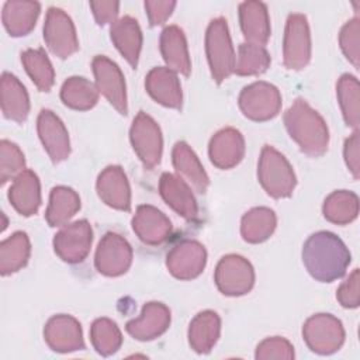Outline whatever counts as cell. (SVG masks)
<instances>
[{"label": "cell", "mask_w": 360, "mask_h": 360, "mask_svg": "<svg viewBox=\"0 0 360 360\" xmlns=\"http://www.w3.org/2000/svg\"><path fill=\"white\" fill-rule=\"evenodd\" d=\"M284 125L290 138L305 155L318 158L328 150L326 122L304 98H297L285 111Z\"/></svg>", "instance_id": "7a4b0ae2"}, {"label": "cell", "mask_w": 360, "mask_h": 360, "mask_svg": "<svg viewBox=\"0 0 360 360\" xmlns=\"http://www.w3.org/2000/svg\"><path fill=\"white\" fill-rule=\"evenodd\" d=\"M323 217L336 225L350 224L359 214V197L349 190L330 193L322 205Z\"/></svg>", "instance_id": "e575fe53"}, {"label": "cell", "mask_w": 360, "mask_h": 360, "mask_svg": "<svg viewBox=\"0 0 360 360\" xmlns=\"http://www.w3.org/2000/svg\"><path fill=\"white\" fill-rule=\"evenodd\" d=\"M284 66L292 70L304 69L311 59V34L304 14H290L283 41Z\"/></svg>", "instance_id": "9c48e42d"}, {"label": "cell", "mask_w": 360, "mask_h": 360, "mask_svg": "<svg viewBox=\"0 0 360 360\" xmlns=\"http://www.w3.org/2000/svg\"><path fill=\"white\" fill-rule=\"evenodd\" d=\"M110 37L120 53L135 69L142 48V31L138 21L129 15L118 18L111 24Z\"/></svg>", "instance_id": "484cf974"}, {"label": "cell", "mask_w": 360, "mask_h": 360, "mask_svg": "<svg viewBox=\"0 0 360 360\" xmlns=\"http://www.w3.org/2000/svg\"><path fill=\"white\" fill-rule=\"evenodd\" d=\"M359 35H360V18L354 17L349 20L340 30L339 34V44L342 48V52L347 58L350 63H353L354 68H359V59H360V51H359Z\"/></svg>", "instance_id": "60d3db41"}, {"label": "cell", "mask_w": 360, "mask_h": 360, "mask_svg": "<svg viewBox=\"0 0 360 360\" xmlns=\"http://www.w3.org/2000/svg\"><path fill=\"white\" fill-rule=\"evenodd\" d=\"M21 62L32 83L39 91H49L55 82L52 63L44 49H25L21 53Z\"/></svg>", "instance_id": "d590c367"}, {"label": "cell", "mask_w": 360, "mask_h": 360, "mask_svg": "<svg viewBox=\"0 0 360 360\" xmlns=\"http://www.w3.org/2000/svg\"><path fill=\"white\" fill-rule=\"evenodd\" d=\"M255 357L259 360H269V359H294V347L292 345L280 336L267 338L260 342L256 347Z\"/></svg>", "instance_id": "b9f144b4"}, {"label": "cell", "mask_w": 360, "mask_h": 360, "mask_svg": "<svg viewBox=\"0 0 360 360\" xmlns=\"http://www.w3.org/2000/svg\"><path fill=\"white\" fill-rule=\"evenodd\" d=\"M31 243L28 235L17 231L0 243V273L1 276L13 274L21 270L30 259Z\"/></svg>", "instance_id": "d6a6232c"}, {"label": "cell", "mask_w": 360, "mask_h": 360, "mask_svg": "<svg viewBox=\"0 0 360 360\" xmlns=\"http://www.w3.org/2000/svg\"><path fill=\"white\" fill-rule=\"evenodd\" d=\"M336 94L345 122L357 131L360 112H359V80L356 76L345 73L336 84Z\"/></svg>", "instance_id": "8d00e7d4"}, {"label": "cell", "mask_w": 360, "mask_h": 360, "mask_svg": "<svg viewBox=\"0 0 360 360\" xmlns=\"http://www.w3.org/2000/svg\"><path fill=\"white\" fill-rule=\"evenodd\" d=\"M270 55L264 46L243 42L238 48L233 73L239 76L262 75L270 66Z\"/></svg>", "instance_id": "f35d334b"}, {"label": "cell", "mask_w": 360, "mask_h": 360, "mask_svg": "<svg viewBox=\"0 0 360 360\" xmlns=\"http://www.w3.org/2000/svg\"><path fill=\"white\" fill-rule=\"evenodd\" d=\"M336 298L345 308L359 307V269H354L352 274L340 284L336 292Z\"/></svg>", "instance_id": "7bdbcfd3"}, {"label": "cell", "mask_w": 360, "mask_h": 360, "mask_svg": "<svg viewBox=\"0 0 360 360\" xmlns=\"http://www.w3.org/2000/svg\"><path fill=\"white\" fill-rule=\"evenodd\" d=\"M238 104L245 117L253 121L274 118L281 108V94L274 84L255 82L242 89Z\"/></svg>", "instance_id": "ba28073f"}, {"label": "cell", "mask_w": 360, "mask_h": 360, "mask_svg": "<svg viewBox=\"0 0 360 360\" xmlns=\"http://www.w3.org/2000/svg\"><path fill=\"white\" fill-rule=\"evenodd\" d=\"M159 193L165 202L187 221L198 217V205L191 187L180 176L165 172L159 179Z\"/></svg>", "instance_id": "e0dca14e"}, {"label": "cell", "mask_w": 360, "mask_h": 360, "mask_svg": "<svg viewBox=\"0 0 360 360\" xmlns=\"http://www.w3.org/2000/svg\"><path fill=\"white\" fill-rule=\"evenodd\" d=\"M239 22L248 44L264 46L270 38V18L267 6L262 1L239 4Z\"/></svg>", "instance_id": "cb8c5ba5"}, {"label": "cell", "mask_w": 360, "mask_h": 360, "mask_svg": "<svg viewBox=\"0 0 360 360\" xmlns=\"http://www.w3.org/2000/svg\"><path fill=\"white\" fill-rule=\"evenodd\" d=\"M60 100L69 108L86 111L97 104L98 90L96 84L86 77L72 76L62 84Z\"/></svg>", "instance_id": "836d02e7"}, {"label": "cell", "mask_w": 360, "mask_h": 360, "mask_svg": "<svg viewBox=\"0 0 360 360\" xmlns=\"http://www.w3.org/2000/svg\"><path fill=\"white\" fill-rule=\"evenodd\" d=\"M25 167V158L22 150L14 142L3 139L0 142V181L7 183L14 179Z\"/></svg>", "instance_id": "ab89813d"}, {"label": "cell", "mask_w": 360, "mask_h": 360, "mask_svg": "<svg viewBox=\"0 0 360 360\" xmlns=\"http://www.w3.org/2000/svg\"><path fill=\"white\" fill-rule=\"evenodd\" d=\"M41 6L37 1L8 0L3 6L1 21L11 37H24L32 31L39 15Z\"/></svg>", "instance_id": "83f0119b"}, {"label": "cell", "mask_w": 360, "mask_h": 360, "mask_svg": "<svg viewBox=\"0 0 360 360\" xmlns=\"http://www.w3.org/2000/svg\"><path fill=\"white\" fill-rule=\"evenodd\" d=\"M90 8L98 25L112 24L117 21L120 3L118 1H90Z\"/></svg>", "instance_id": "f6af8a7d"}, {"label": "cell", "mask_w": 360, "mask_h": 360, "mask_svg": "<svg viewBox=\"0 0 360 360\" xmlns=\"http://www.w3.org/2000/svg\"><path fill=\"white\" fill-rule=\"evenodd\" d=\"M359 132L354 131L346 141H345V146H343V156H345V162L349 167V170L352 172L354 179H359V173H360V163H359V158H360V152H359Z\"/></svg>", "instance_id": "bcb514c9"}, {"label": "cell", "mask_w": 360, "mask_h": 360, "mask_svg": "<svg viewBox=\"0 0 360 360\" xmlns=\"http://www.w3.org/2000/svg\"><path fill=\"white\" fill-rule=\"evenodd\" d=\"M91 240V225L86 219H79L60 228L53 238V250L66 263H80L87 257Z\"/></svg>", "instance_id": "4fadbf2b"}, {"label": "cell", "mask_w": 360, "mask_h": 360, "mask_svg": "<svg viewBox=\"0 0 360 360\" xmlns=\"http://www.w3.org/2000/svg\"><path fill=\"white\" fill-rule=\"evenodd\" d=\"M145 87L156 103L169 108L181 107V86L177 73L172 69L165 66H156L150 69L145 77Z\"/></svg>", "instance_id": "7402d4cb"}, {"label": "cell", "mask_w": 360, "mask_h": 360, "mask_svg": "<svg viewBox=\"0 0 360 360\" xmlns=\"http://www.w3.org/2000/svg\"><path fill=\"white\" fill-rule=\"evenodd\" d=\"M210 160L218 169H232L240 163L245 155V139L235 128L219 129L208 145Z\"/></svg>", "instance_id": "44dd1931"}, {"label": "cell", "mask_w": 360, "mask_h": 360, "mask_svg": "<svg viewBox=\"0 0 360 360\" xmlns=\"http://www.w3.org/2000/svg\"><path fill=\"white\" fill-rule=\"evenodd\" d=\"M302 263L318 281L342 278L350 264V252L343 240L329 231L312 233L302 246Z\"/></svg>", "instance_id": "6da1fadb"}, {"label": "cell", "mask_w": 360, "mask_h": 360, "mask_svg": "<svg viewBox=\"0 0 360 360\" xmlns=\"http://www.w3.org/2000/svg\"><path fill=\"white\" fill-rule=\"evenodd\" d=\"M132 263V248L125 238L107 232L98 242L94 256L97 271L107 277H118L128 271Z\"/></svg>", "instance_id": "7c38bea8"}, {"label": "cell", "mask_w": 360, "mask_h": 360, "mask_svg": "<svg viewBox=\"0 0 360 360\" xmlns=\"http://www.w3.org/2000/svg\"><path fill=\"white\" fill-rule=\"evenodd\" d=\"M46 345L58 353H70L84 349L82 326L70 315L59 314L52 316L44 328Z\"/></svg>", "instance_id": "2e32d148"}, {"label": "cell", "mask_w": 360, "mask_h": 360, "mask_svg": "<svg viewBox=\"0 0 360 360\" xmlns=\"http://www.w3.org/2000/svg\"><path fill=\"white\" fill-rule=\"evenodd\" d=\"M221 319L217 312L205 309L198 312L188 326V343L191 349L198 354L211 352L219 339Z\"/></svg>", "instance_id": "f1b7e54d"}, {"label": "cell", "mask_w": 360, "mask_h": 360, "mask_svg": "<svg viewBox=\"0 0 360 360\" xmlns=\"http://www.w3.org/2000/svg\"><path fill=\"white\" fill-rule=\"evenodd\" d=\"M44 39L49 51L66 59L79 49L76 28L72 18L59 7H49L44 22Z\"/></svg>", "instance_id": "30bf717a"}, {"label": "cell", "mask_w": 360, "mask_h": 360, "mask_svg": "<svg viewBox=\"0 0 360 360\" xmlns=\"http://www.w3.org/2000/svg\"><path fill=\"white\" fill-rule=\"evenodd\" d=\"M277 225V217L267 207H255L249 210L240 221V235L249 243H262L267 240Z\"/></svg>", "instance_id": "1f68e13d"}, {"label": "cell", "mask_w": 360, "mask_h": 360, "mask_svg": "<svg viewBox=\"0 0 360 360\" xmlns=\"http://www.w3.org/2000/svg\"><path fill=\"white\" fill-rule=\"evenodd\" d=\"M160 53L167 68L183 76L191 72V60L184 32L177 25L166 27L160 34Z\"/></svg>", "instance_id": "4316f807"}, {"label": "cell", "mask_w": 360, "mask_h": 360, "mask_svg": "<svg viewBox=\"0 0 360 360\" xmlns=\"http://www.w3.org/2000/svg\"><path fill=\"white\" fill-rule=\"evenodd\" d=\"M257 179L263 190L273 198L290 197L297 184L290 162L270 145H264L260 152Z\"/></svg>", "instance_id": "3957f363"}, {"label": "cell", "mask_w": 360, "mask_h": 360, "mask_svg": "<svg viewBox=\"0 0 360 360\" xmlns=\"http://www.w3.org/2000/svg\"><path fill=\"white\" fill-rule=\"evenodd\" d=\"M91 68L98 93H101L121 115H127V87L118 65L104 55H97L91 62Z\"/></svg>", "instance_id": "8fae6325"}, {"label": "cell", "mask_w": 360, "mask_h": 360, "mask_svg": "<svg viewBox=\"0 0 360 360\" xmlns=\"http://www.w3.org/2000/svg\"><path fill=\"white\" fill-rule=\"evenodd\" d=\"M129 139L145 169L150 170L160 163L163 150L162 131L150 115L143 111L136 114L129 128Z\"/></svg>", "instance_id": "5b68a950"}, {"label": "cell", "mask_w": 360, "mask_h": 360, "mask_svg": "<svg viewBox=\"0 0 360 360\" xmlns=\"http://www.w3.org/2000/svg\"><path fill=\"white\" fill-rule=\"evenodd\" d=\"M96 188L101 201L108 207L120 211L131 210V187L121 166H107L98 174Z\"/></svg>", "instance_id": "ac0fdd59"}, {"label": "cell", "mask_w": 360, "mask_h": 360, "mask_svg": "<svg viewBox=\"0 0 360 360\" xmlns=\"http://www.w3.org/2000/svg\"><path fill=\"white\" fill-rule=\"evenodd\" d=\"M8 201L14 210L24 217L37 214L41 205V184L32 170L24 169L13 179V184L8 190Z\"/></svg>", "instance_id": "603a6c76"}, {"label": "cell", "mask_w": 360, "mask_h": 360, "mask_svg": "<svg viewBox=\"0 0 360 360\" xmlns=\"http://www.w3.org/2000/svg\"><path fill=\"white\" fill-rule=\"evenodd\" d=\"M218 290L228 297L248 294L255 284V270L248 259L240 255L221 257L214 274Z\"/></svg>", "instance_id": "52a82bcc"}, {"label": "cell", "mask_w": 360, "mask_h": 360, "mask_svg": "<svg viewBox=\"0 0 360 360\" xmlns=\"http://www.w3.org/2000/svg\"><path fill=\"white\" fill-rule=\"evenodd\" d=\"M90 340L98 354L111 356L121 347L122 335L114 321L98 318L91 323Z\"/></svg>", "instance_id": "74e56055"}, {"label": "cell", "mask_w": 360, "mask_h": 360, "mask_svg": "<svg viewBox=\"0 0 360 360\" xmlns=\"http://www.w3.org/2000/svg\"><path fill=\"white\" fill-rule=\"evenodd\" d=\"M170 325L169 308L156 301H150L143 305L142 312L138 318L127 322V332L136 340L146 342L153 340L163 335Z\"/></svg>", "instance_id": "d6986e66"}, {"label": "cell", "mask_w": 360, "mask_h": 360, "mask_svg": "<svg viewBox=\"0 0 360 360\" xmlns=\"http://www.w3.org/2000/svg\"><path fill=\"white\" fill-rule=\"evenodd\" d=\"M80 210L79 194L66 186H56L51 190L45 219L49 226H63Z\"/></svg>", "instance_id": "4dcf8cb0"}, {"label": "cell", "mask_w": 360, "mask_h": 360, "mask_svg": "<svg viewBox=\"0 0 360 360\" xmlns=\"http://www.w3.org/2000/svg\"><path fill=\"white\" fill-rule=\"evenodd\" d=\"M172 160L177 174L183 180H186L191 188H194L200 194H204L207 191L210 184L208 174L204 170L194 150L188 146V143H186L184 141L177 142L172 152Z\"/></svg>", "instance_id": "d4e9b609"}, {"label": "cell", "mask_w": 360, "mask_h": 360, "mask_svg": "<svg viewBox=\"0 0 360 360\" xmlns=\"http://www.w3.org/2000/svg\"><path fill=\"white\" fill-rule=\"evenodd\" d=\"M1 111L7 120L24 122L30 112V97L24 84L11 73L1 75Z\"/></svg>", "instance_id": "f546056e"}, {"label": "cell", "mask_w": 360, "mask_h": 360, "mask_svg": "<svg viewBox=\"0 0 360 360\" xmlns=\"http://www.w3.org/2000/svg\"><path fill=\"white\" fill-rule=\"evenodd\" d=\"M149 24L152 27L160 25L166 22V20L172 15V11L176 7V1H162V0H148L143 3Z\"/></svg>", "instance_id": "ee69618b"}, {"label": "cell", "mask_w": 360, "mask_h": 360, "mask_svg": "<svg viewBox=\"0 0 360 360\" xmlns=\"http://www.w3.org/2000/svg\"><path fill=\"white\" fill-rule=\"evenodd\" d=\"M302 338L307 346L318 354H332L345 342L342 322L330 314H315L302 326Z\"/></svg>", "instance_id": "8992f818"}, {"label": "cell", "mask_w": 360, "mask_h": 360, "mask_svg": "<svg viewBox=\"0 0 360 360\" xmlns=\"http://www.w3.org/2000/svg\"><path fill=\"white\" fill-rule=\"evenodd\" d=\"M207 264L205 248L194 239L177 242L166 255L169 273L179 280H193L198 277Z\"/></svg>", "instance_id": "5bb4252c"}, {"label": "cell", "mask_w": 360, "mask_h": 360, "mask_svg": "<svg viewBox=\"0 0 360 360\" xmlns=\"http://www.w3.org/2000/svg\"><path fill=\"white\" fill-rule=\"evenodd\" d=\"M131 224L136 236L150 246L167 240L173 229L170 219L153 205H139Z\"/></svg>", "instance_id": "ffe728a7"}, {"label": "cell", "mask_w": 360, "mask_h": 360, "mask_svg": "<svg viewBox=\"0 0 360 360\" xmlns=\"http://www.w3.org/2000/svg\"><path fill=\"white\" fill-rule=\"evenodd\" d=\"M205 52L212 79L222 83L233 73L236 60L228 22L224 17L210 21L205 32Z\"/></svg>", "instance_id": "277c9868"}, {"label": "cell", "mask_w": 360, "mask_h": 360, "mask_svg": "<svg viewBox=\"0 0 360 360\" xmlns=\"http://www.w3.org/2000/svg\"><path fill=\"white\" fill-rule=\"evenodd\" d=\"M38 136L53 163L66 160L70 155L69 134L62 120L51 110H41L37 120Z\"/></svg>", "instance_id": "9a60e30c"}]
</instances>
